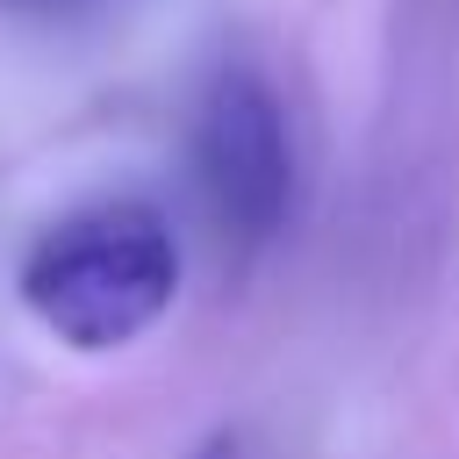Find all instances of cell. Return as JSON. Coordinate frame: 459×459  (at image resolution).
Masks as SVG:
<instances>
[{
	"instance_id": "cell-1",
	"label": "cell",
	"mask_w": 459,
	"mask_h": 459,
	"mask_svg": "<svg viewBox=\"0 0 459 459\" xmlns=\"http://www.w3.org/2000/svg\"><path fill=\"white\" fill-rule=\"evenodd\" d=\"M14 294L65 351H122L179 301L172 222L151 201H86L22 251Z\"/></svg>"
},
{
	"instance_id": "cell-3",
	"label": "cell",
	"mask_w": 459,
	"mask_h": 459,
	"mask_svg": "<svg viewBox=\"0 0 459 459\" xmlns=\"http://www.w3.org/2000/svg\"><path fill=\"white\" fill-rule=\"evenodd\" d=\"M186 459H237V437H230V430H215V437H201Z\"/></svg>"
},
{
	"instance_id": "cell-2",
	"label": "cell",
	"mask_w": 459,
	"mask_h": 459,
	"mask_svg": "<svg viewBox=\"0 0 459 459\" xmlns=\"http://www.w3.org/2000/svg\"><path fill=\"white\" fill-rule=\"evenodd\" d=\"M194 186L222 244L258 251L280 237L294 201V143L265 79L222 72L194 115Z\"/></svg>"
}]
</instances>
